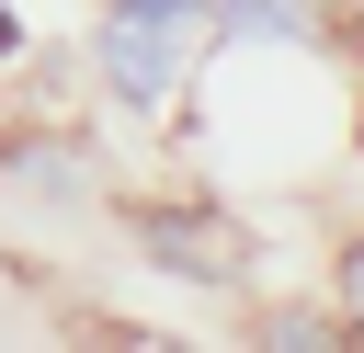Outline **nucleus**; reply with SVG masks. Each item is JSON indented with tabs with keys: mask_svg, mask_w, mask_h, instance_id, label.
Listing matches in <instances>:
<instances>
[{
	"mask_svg": "<svg viewBox=\"0 0 364 353\" xmlns=\"http://www.w3.org/2000/svg\"><path fill=\"white\" fill-rule=\"evenodd\" d=\"M205 23H216V0H114L102 11V80L125 102H159L182 80V57L205 46Z\"/></svg>",
	"mask_w": 364,
	"mask_h": 353,
	"instance_id": "nucleus-1",
	"label": "nucleus"
},
{
	"mask_svg": "<svg viewBox=\"0 0 364 353\" xmlns=\"http://www.w3.org/2000/svg\"><path fill=\"white\" fill-rule=\"evenodd\" d=\"M136 239H148V251H159L171 273H228V262H216V228H182V216H148Z\"/></svg>",
	"mask_w": 364,
	"mask_h": 353,
	"instance_id": "nucleus-2",
	"label": "nucleus"
},
{
	"mask_svg": "<svg viewBox=\"0 0 364 353\" xmlns=\"http://www.w3.org/2000/svg\"><path fill=\"white\" fill-rule=\"evenodd\" d=\"M341 319H353V330H364V239H353V251H341Z\"/></svg>",
	"mask_w": 364,
	"mask_h": 353,
	"instance_id": "nucleus-3",
	"label": "nucleus"
},
{
	"mask_svg": "<svg viewBox=\"0 0 364 353\" xmlns=\"http://www.w3.org/2000/svg\"><path fill=\"white\" fill-rule=\"evenodd\" d=\"M0 57H11V11H0Z\"/></svg>",
	"mask_w": 364,
	"mask_h": 353,
	"instance_id": "nucleus-4",
	"label": "nucleus"
}]
</instances>
